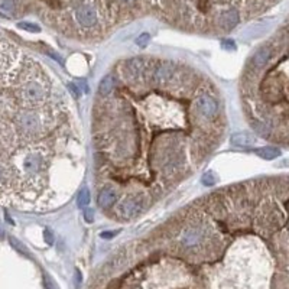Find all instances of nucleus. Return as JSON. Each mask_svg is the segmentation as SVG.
I'll return each mask as SVG.
<instances>
[{"instance_id": "nucleus-22", "label": "nucleus", "mask_w": 289, "mask_h": 289, "mask_svg": "<svg viewBox=\"0 0 289 289\" xmlns=\"http://www.w3.org/2000/svg\"><path fill=\"white\" fill-rule=\"evenodd\" d=\"M17 26L20 29H23V30H28V32H39L41 30V28L38 25L30 23V22H19Z\"/></svg>"}, {"instance_id": "nucleus-10", "label": "nucleus", "mask_w": 289, "mask_h": 289, "mask_svg": "<svg viewBox=\"0 0 289 289\" xmlns=\"http://www.w3.org/2000/svg\"><path fill=\"white\" fill-rule=\"evenodd\" d=\"M197 107L201 113L203 117L206 119H214L219 113V103L214 97L208 96V94H203L198 97L197 100Z\"/></svg>"}, {"instance_id": "nucleus-1", "label": "nucleus", "mask_w": 289, "mask_h": 289, "mask_svg": "<svg viewBox=\"0 0 289 289\" xmlns=\"http://www.w3.org/2000/svg\"><path fill=\"white\" fill-rule=\"evenodd\" d=\"M14 174V184L28 190H38L48 168V155L43 148L29 145L14 152L10 161Z\"/></svg>"}, {"instance_id": "nucleus-16", "label": "nucleus", "mask_w": 289, "mask_h": 289, "mask_svg": "<svg viewBox=\"0 0 289 289\" xmlns=\"http://www.w3.org/2000/svg\"><path fill=\"white\" fill-rule=\"evenodd\" d=\"M16 111L17 110H16V104L13 100L0 93V117H7V116L13 117Z\"/></svg>"}, {"instance_id": "nucleus-9", "label": "nucleus", "mask_w": 289, "mask_h": 289, "mask_svg": "<svg viewBox=\"0 0 289 289\" xmlns=\"http://www.w3.org/2000/svg\"><path fill=\"white\" fill-rule=\"evenodd\" d=\"M14 185V174L12 164L0 155V198L7 194Z\"/></svg>"}, {"instance_id": "nucleus-4", "label": "nucleus", "mask_w": 289, "mask_h": 289, "mask_svg": "<svg viewBox=\"0 0 289 289\" xmlns=\"http://www.w3.org/2000/svg\"><path fill=\"white\" fill-rule=\"evenodd\" d=\"M23 65L20 52L9 43L0 41V87L13 85Z\"/></svg>"}, {"instance_id": "nucleus-11", "label": "nucleus", "mask_w": 289, "mask_h": 289, "mask_svg": "<svg viewBox=\"0 0 289 289\" xmlns=\"http://www.w3.org/2000/svg\"><path fill=\"white\" fill-rule=\"evenodd\" d=\"M177 77V67L174 64H161L153 71V80L158 84H169Z\"/></svg>"}, {"instance_id": "nucleus-8", "label": "nucleus", "mask_w": 289, "mask_h": 289, "mask_svg": "<svg viewBox=\"0 0 289 289\" xmlns=\"http://www.w3.org/2000/svg\"><path fill=\"white\" fill-rule=\"evenodd\" d=\"M75 20L83 28H94L98 22V14L96 7L90 3H84L75 9Z\"/></svg>"}, {"instance_id": "nucleus-15", "label": "nucleus", "mask_w": 289, "mask_h": 289, "mask_svg": "<svg viewBox=\"0 0 289 289\" xmlns=\"http://www.w3.org/2000/svg\"><path fill=\"white\" fill-rule=\"evenodd\" d=\"M232 145L237 146V148H249V146H253L256 143V138L250 133L246 132H239V133H234L232 139H230Z\"/></svg>"}, {"instance_id": "nucleus-25", "label": "nucleus", "mask_w": 289, "mask_h": 289, "mask_svg": "<svg viewBox=\"0 0 289 289\" xmlns=\"http://www.w3.org/2000/svg\"><path fill=\"white\" fill-rule=\"evenodd\" d=\"M221 48L223 49H227V51H234L236 49V43L232 39H226V41L221 42Z\"/></svg>"}, {"instance_id": "nucleus-30", "label": "nucleus", "mask_w": 289, "mask_h": 289, "mask_svg": "<svg viewBox=\"0 0 289 289\" xmlns=\"http://www.w3.org/2000/svg\"><path fill=\"white\" fill-rule=\"evenodd\" d=\"M113 236H116V233H114V232H107V233L100 234V237H103V239H111Z\"/></svg>"}, {"instance_id": "nucleus-24", "label": "nucleus", "mask_w": 289, "mask_h": 289, "mask_svg": "<svg viewBox=\"0 0 289 289\" xmlns=\"http://www.w3.org/2000/svg\"><path fill=\"white\" fill-rule=\"evenodd\" d=\"M216 182V178H214V175L211 174V172H207L203 175V184L207 185V187H210V185H213Z\"/></svg>"}, {"instance_id": "nucleus-12", "label": "nucleus", "mask_w": 289, "mask_h": 289, "mask_svg": "<svg viewBox=\"0 0 289 289\" xmlns=\"http://www.w3.org/2000/svg\"><path fill=\"white\" fill-rule=\"evenodd\" d=\"M145 69H146V65H145V61L142 58H132L127 65H126V77L130 80V81H140L145 75Z\"/></svg>"}, {"instance_id": "nucleus-26", "label": "nucleus", "mask_w": 289, "mask_h": 289, "mask_svg": "<svg viewBox=\"0 0 289 289\" xmlns=\"http://www.w3.org/2000/svg\"><path fill=\"white\" fill-rule=\"evenodd\" d=\"M84 219L88 221V223H91V221L94 220V219H93V210L84 208Z\"/></svg>"}, {"instance_id": "nucleus-3", "label": "nucleus", "mask_w": 289, "mask_h": 289, "mask_svg": "<svg viewBox=\"0 0 289 289\" xmlns=\"http://www.w3.org/2000/svg\"><path fill=\"white\" fill-rule=\"evenodd\" d=\"M13 124L17 130L19 138L26 142H33L45 133L48 117H46V113L38 110L36 107L33 109L25 107L14 113Z\"/></svg>"}, {"instance_id": "nucleus-27", "label": "nucleus", "mask_w": 289, "mask_h": 289, "mask_svg": "<svg viewBox=\"0 0 289 289\" xmlns=\"http://www.w3.org/2000/svg\"><path fill=\"white\" fill-rule=\"evenodd\" d=\"M10 243H12L13 246H16V248L19 249V250H20L22 253H25V255H28V249H25V248H23V246H20V245H19V242H16L14 239H12V240H10Z\"/></svg>"}, {"instance_id": "nucleus-21", "label": "nucleus", "mask_w": 289, "mask_h": 289, "mask_svg": "<svg viewBox=\"0 0 289 289\" xmlns=\"http://www.w3.org/2000/svg\"><path fill=\"white\" fill-rule=\"evenodd\" d=\"M77 204H78L80 208H85L90 204V193H88V190H83L80 193L78 198H77Z\"/></svg>"}, {"instance_id": "nucleus-32", "label": "nucleus", "mask_w": 289, "mask_h": 289, "mask_svg": "<svg viewBox=\"0 0 289 289\" xmlns=\"http://www.w3.org/2000/svg\"><path fill=\"white\" fill-rule=\"evenodd\" d=\"M3 236H4V234H3V232H1V230H0V239H1V237H3Z\"/></svg>"}, {"instance_id": "nucleus-19", "label": "nucleus", "mask_w": 289, "mask_h": 289, "mask_svg": "<svg viewBox=\"0 0 289 289\" xmlns=\"http://www.w3.org/2000/svg\"><path fill=\"white\" fill-rule=\"evenodd\" d=\"M256 155L259 158L266 159V161H272V159L281 156V151L278 148H274V146H265V148H261V149H256Z\"/></svg>"}, {"instance_id": "nucleus-23", "label": "nucleus", "mask_w": 289, "mask_h": 289, "mask_svg": "<svg viewBox=\"0 0 289 289\" xmlns=\"http://www.w3.org/2000/svg\"><path fill=\"white\" fill-rule=\"evenodd\" d=\"M149 41H151V35H149V33H142L138 39H136V45H138V46H142V48H145V46L149 43Z\"/></svg>"}, {"instance_id": "nucleus-31", "label": "nucleus", "mask_w": 289, "mask_h": 289, "mask_svg": "<svg viewBox=\"0 0 289 289\" xmlns=\"http://www.w3.org/2000/svg\"><path fill=\"white\" fill-rule=\"evenodd\" d=\"M45 288L46 289H55L54 288V285L51 284V281H49L48 278H45Z\"/></svg>"}, {"instance_id": "nucleus-7", "label": "nucleus", "mask_w": 289, "mask_h": 289, "mask_svg": "<svg viewBox=\"0 0 289 289\" xmlns=\"http://www.w3.org/2000/svg\"><path fill=\"white\" fill-rule=\"evenodd\" d=\"M145 208V203L140 197H132V198H126L120 203V206L117 207V214L123 219H135L139 214H142Z\"/></svg>"}, {"instance_id": "nucleus-20", "label": "nucleus", "mask_w": 289, "mask_h": 289, "mask_svg": "<svg viewBox=\"0 0 289 289\" xmlns=\"http://www.w3.org/2000/svg\"><path fill=\"white\" fill-rule=\"evenodd\" d=\"M16 10L14 0H0V12L6 16H12Z\"/></svg>"}, {"instance_id": "nucleus-28", "label": "nucleus", "mask_w": 289, "mask_h": 289, "mask_svg": "<svg viewBox=\"0 0 289 289\" xmlns=\"http://www.w3.org/2000/svg\"><path fill=\"white\" fill-rule=\"evenodd\" d=\"M69 91H71V94H74L75 98L80 96V91H78V88H77L75 84H69Z\"/></svg>"}, {"instance_id": "nucleus-29", "label": "nucleus", "mask_w": 289, "mask_h": 289, "mask_svg": "<svg viewBox=\"0 0 289 289\" xmlns=\"http://www.w3.org/2000/svg\"><path fill=\"white\" fill-rule=\"evenodd\" d=\"M45 237H46V242L49 243V245H52V233L51 232H48V230H45Z\"/></svg>"}, {"instance_id": "nucleus-18", "label": "nucleus", "mask_w": 289, "mask_h": 289, "mask_svg": "<svg viewBox=\"0 0 289 289\" xmlns=\"http://www.w3.org/2000/svg\"><path fill=\"white\" fill-rule=\"evenodd\" d=\"M114 85H116L114 77H113V75H106V77L101 80L100 85H98V93H100L101 96H109L111 91H113Z\"/></svg>"}, {"instance_id": "nucleus-17", "label": "nucleus", "mask_w": 289, "mask_h": 289, "mask_svg": "<svg viewBox=\"0 0 289 289\" xmlns=\"http://www.w3.org/2000/svg\"><path fill=\"white\" fill-rule=\"evenodd\" d=\"M117 201V191L113 188H104L101 193L98 194V206L106 208L111 207Z\"/></svg>"}, {"instance_id": "nucleus-2", "label": "nucleus", "mask_w": 289, "mask_h": 289, "mask_svg": "<svg viewBox=\"0 0 289 289\" xmlns=\"http://www.w3.org/2000/svg\"><path fill=\"white\" fill-rule=\"evenodd\" d=\"M14 94L19 103L26 107L33 109L42 106L49 96V88L43 74L30 58H26L22 69L14 81Z\"/></svg>"}, {"instance_id": "nucleus-6", "label": "nucleus", "mask_w": 289, "mask_h": 289, "mask_svg": "<svg viewBox=\"0 0 289 289\" xmlns=\"http://www.w3.org/2000/svg\"><path fill=\"white\" fill-rule=\"evenodd\" d=\"M206 239V230L204 227H200V226H195V227H190L187 229L182 236H181V246L187 250H193L201 246V243L204 242Z\"/></svg>"}, {"instance_id": "nucleus-14", "label": "nucleus", "mask_w": 289, "mask_h": 289, "mask_svg": "<svg viewBox=\"0 0 289 289\" xmlns=\"http://www.w3.org/2000/svg\"><path fill=\"white\" fill-rule=\"evenodd\" d=\"M239 20L240 19H239L237 10L236 9H229V10H226L224 13L221 14L220 26L223 29H226V30H232V29L237 26Z\"/></svg>"}, {"instance_id": "nucleus-33", "label": "nucleus", "mask_w": 289, "mask_h": 289, "mask_svg": "<svg viewBox=\"0 0 289 289\" xmlns=\"http://www.w3.org/2000/svg\"><path fill=\"white\" fill-rule=\"evenodd\" d=\"M123 1H133V0H123Z\"/></svg>"}, {"instance_id": "nucleus-13", "label": "nucleus", "mask_w": 289, "mask_h": 289, "mask_svg": "<svg viewBox=\"0 0 289 289\" xmlns=\"http://www.w3.org/2000/svg\"><path fill=\"white\" fill-rule=\"evenodd\" d=\"M272 56H274V48L271 45H265V46H262L261 49H258L256 54L253 55L252 65L255 68H263L271 62Z\"/></svg>"}, {"instance_id": "nucleus-5", "label": "nucleus", "mask_w": 289, "mask_h": 289, "mask_svg": "<svg viewBox=\"0 0 289 289\" xmlns=\"http://www.w3.org/2000/svg\"><path fill=\"white\" fill-rule=\"evenodd\" d=\"M17 130L6 117H0V155L13 149L17 143Z\"/></svg>"}]
</instances>
